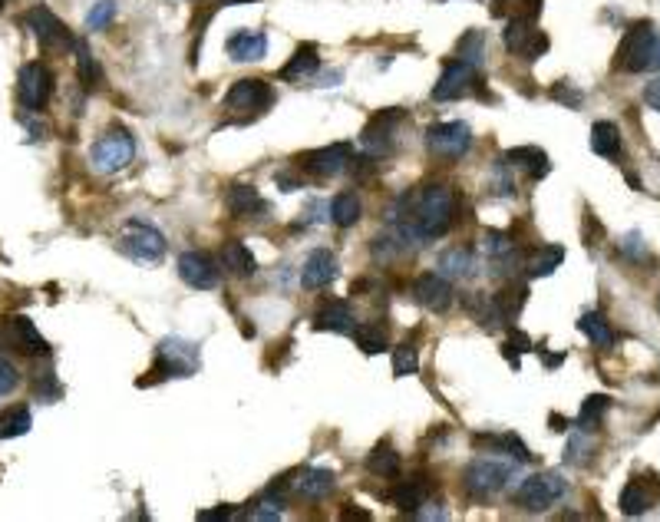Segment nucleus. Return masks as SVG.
<instances>
[{
	"label": "nucleus",
	"mask_w": 660,
	"mask_h": 522,
	"mask_svg": "<svg viewBox=\"0 0 660 522\" xmlns=\"http://www.w3.org/2000/svg\"><path fill=\"white\" fill-rule=\"evenodd\" d=\"M73 50H77L79 79H83V83H87V87H99V79H103V73H99V67H96L93 53L87 50V44H73Z\"/></svg>",
	"instance_id": "a19ab883"
},
{
	"label": "nucleus",
	"mask_w": 660,
	"mask_h": 522,
	"mask_svg": "<svg viewBox=\"0 0 660 522\" xmlns=\"http://www.w3.org/2000/svg\"><path fill=\"white\" fill-rule=\"evenodd\" d=\"M611 407V397H604V393H598V397H588L582 407V413H578V427L582 430H598L601 420H604V413H608Z\"/></svg>",
	"instance_id": "4c0bfd02"
},
{
	"label": "nucleus",
	"mask_w": 660,
	"mask_h": 522,
	"mask_svg": "<svg viewBox=\"0 0 660 522\" xmlns=\"http://www.w3.org/2000/svg\"><path fill=\"white\" fill-rule=\"evenodd\" d=\"M591 453H594V444L588 440V430L574 427V433L568 436V446H565V463L582 466V463H588Z\"/></svg>",
	"instance_id": "58836bf2"
},
{
	"label": "nucleus",
	"mask_w": 660,
	"mask_h": 522,
	"mask_svg": "<svg viewBox=\"0 0 660 522\" xmlns=\"http://www.w3.org/2000/svg\"><path fill=\"white\" fill-rule=\"evenodd\" d=\"M225 205L235 218H248L254 212H268V202L261 199L254 185H232L225 192Z\"/></svg>",
	"instance_id": "5701e85b"
},
{
	"label": "nucleus",
	"mask_w": 660,
	"mask_h": 522,
	"mask_svg": "<svg viewBox=\"0 0 660 522\" xmlns=\"http://www.w3.org/2000/svg\"><path fill=\"white\" fill-rule=\"evenodd\" d=\"M657 496H660V479L654 476V473H647V476H641V479H631L624 486V493H621V513H627V516L647 513Z\"/></svg>",
	"instance_id": "f3484780"
},
{
	"label": "nucleus",
	"mask_w": 660,
	"mask_h": 522,
	"mask_svg": "<svg viewBox=\"0 0 660 522\" xmlns=\"http://www.w3.org/2000/svg\"><path fill=\"white\" fill-rule=\"evenodd\" d=\"M314 328H317V331H337V334L354 331V308H350L347 301H327V305L317 311V318H314Z\"/></svg>",
	"instance_id": "412c9836"
},
{
	"label": "nucleus",
	"mask_w": 660,
	"mask_h": 522,
	"mask_svg": "<svg viewBox=\"0 0 660 522\" xmlns=\"http://www.w3.org/2000/svg\"><path fill=\"white\" fill-rule=\"evenodd\" d=\"M281 516V499L274 503V499H264V503L254 509V519H278Z\"/></svg>",
	"instance_id": "8fccbe9b"
},
{
	"label": "nucleus",
	"mask_w": 660,
	"mask_h": 522,
	"mask_svg": "<svg viewBox=\"0 0 660 522\" xmlns=\"http://www.w3.org/2000/svg\"><path fill=\"white\" fill-rule=\"evenodd\" d=\"M552 96H555L558 103H568V106H582V93L574 87H565V83H558L555 89H552Z\"/></svg>",
	"instance_id": "09e8293b"
},
{
	"label": "nucleus",
	"mask_w": 660,
	"mask_h": 522,
	"mask_svg": "<svg viewBox=\"0 0 660 522\" xmlns=\"http://www.w3.org/2000/svg\"><path fill=\"white\" fill-rule=\"evenodd\" d=\"M479 93V73L476 67L462 60H452L443 67V77L436 79L433 87V99L439 103H449V99H462V96H472Z\"/></svg>",
	"instance_id": "f8f14e48"
},
{
	"label": "nucleus",
	"mask_w": 660,
	"mask_h": 522,
	"mask_svg": "<svg viewBox=\"0 0 660 522\" xmlns=\"http://www.w3.org/2000/svg\"><path fill=\"white\" fill-rule=\"evenodd\" d=\"M366 470L374 476H400V453L393 450L390 444H380L370 456H366Z\"/></svg>",
	"instance_id": "2f4dec72"
},
{
	"label": "nucleus",
	"mask_w": 660,
	"mask_h": 522,
	"mask_svg": "<svg viewBox=\"0 0 660 522\" xmlns=\"http://www.w3.org/2000/svg\"><path fill=\"white\" fill-rule=\"evenodd\" d=\"M578 331H582L584 338L594 340V348H614V331H611L608 321H604L601 314H582Z\"/></svg>",
	"instance_id": "72a5a7b5"
},
{
	"label": "nucleus",
	"mask_w": 660,
	"mask_h": 522,
	"mask_svg": "<svg viewBox=\"0 0 660 522\" xmlns=\"http://www.w3.org/2000/svg\"><path fill=\"white\" fill-rule=\"evenodd\" d=\"M222 265H225L232 275H238V278L254 275V255L248 252L242 242H225V248H222Z\"/></svg>",
	"instance_id": "c756f323"
},
{
	"label": "nucleus",
	"mask_w": 660,
	"mask_h": 522,
	"mask_svg": "<svg viewBox=\"0 0 660 522\" xmlns=\"http://www.w3.org/2000/svg\"><path fill=\"white\" fill-rule=\"evenodd\" d=\"M426 146L443 159H462L472 146V132L466 122H436L426 130Z\"/></svg>",
	"instance_id": "9b49d317"
},
{
	"label": "nucleus",
	"mask_w": 660,
	"mask_h": 522,
	"mask_svg": "<svg viewBox=\"0 0 660 522\" xmlns=\"http://www.w3.org/2000/svg\"><path fill=\"white\" fill-rule=\"evenodd\" d=\"M17 93H20V103H24L30 113H40L53 96V73L46 70L40 60L24 63L17 77Z\"/></svg>",
	"instance_id": "6e6552de"
},
{
	"label": "nucleus",
	"mask_w": 660,
	"mask_h": 522,
	"mask_svg": "<svg viewBox=\"0 0 660 522\" xmlns=\"http://www.w3.org/2000/svg\"><path fill=\"white\" fill-rule=\"evenodd\" d=\"M486 252H489V258H505V255L512 252V238L505 235V232H486Z\"/></svg>",
	"instance_id": "a18cd8bd"
},
{
	"label": "nucleus",
	"mask_w": 660,
	"mask_h": 522,
	"mask_svg": "<svg viewBox=\"0 0 660 522\" xmlns=\"http://www.w3.org/2000/svg\"><path fill=\"white\" fill-rule=\"evenodd\" d=\"M562 261H565V248H562V245H541L539 252H535V258H529L525 268H529V278H545Z\"/></svg>",
	"instance_id": "7c9ffc66"
},
{
	"label": "nucleus",
	"mask_w": 660,
	"mask_h": 522,
	"mask_svg": "<svg viewBox=\"0 0 660 522\" xmlns=\"http://www.w3.org/2000/svg\"><path fill=\"white\" fill-rule=\"evenodd\" d=\"M119 248L129 258L152 265V261H159L165 255V238L156 225H149L146 218H129L119 232Z\"/></svg>",
	"instance_id": "f03ea898"
},
{
	"label": "nucleus",
	"mask_w": 660,
	"mask_h": 522,
	"mask_svg": "<svg viewBox=\"0 0 660 522\" xmlns=\"http://www.w3.org/2000/svg\"><path fill=\"white\" fill-rule=\"evenodd\" d=\"M0 7H4V0H0Z\"/></svg>",
	"instance_id": "4d7b16f0"
},
{
	"label": "nucleus",
	"mask_w": 660,
	"mask_h": 522,
	"mask_svg": "<svg viewBox=\"0 0 660 522\" xmlns=\"http://www.w3.org/2000/svg\"><path fill=\"white\" fill-rule=\"evenodd\" d=\"M472 268H476V258H472L469 248H449V252L439 255L436 261V271L443 278H469Z\"/></svg>",
	"instance_id": "bb28decb"
},
{
	"label": "nucleus",
	"mask_w": 660,
	"mask_h": 522,
	"mask_svg": "<svg viewBox=\"0 0 660 522\" xmlns=\"http://www.w3.org/2000/svg\"><path fill=\"white\" fill-rule=\"evenodd\" d=\"M552 423H555V427H552V430H568V423H565V420H562V417H558V413H552Z\"/></svg>",
	"instance_id": "5fc2aeb1"
},
{
	"label": "nucleus",
	"mask_w": 660,
	"mask_h": 522,
	"mask_svg": "<svg viewBox=\"0 0 660 522\" xmlns=\"http://www.w3.org/2000/svg\"><path fill=\"white\" fill-rule=\"evenodd\" d=\"M591 149L604 159H617L621 156V149H624V142H621V130L608 120L594 122V126H591Z\"/></svg>",
	"instance_id": "a878e982"
},
{
	"label": "nucleus",
	"mask_w": 660,
	"mask_h": 522,
	"mask_svg": "<svg viewBox=\"0 0 660 522\" xmlns=\"http://www.w3.org/2000/svg\"><path fill=\"white\" fill-rule=\"evenodd\" d=\"M647 70H660V37H657V44H654V50H651V63H647Z\"/></svg>",
	"instance_id": "603ef678"
},
{
	"label": "nucleus",
	"mask_w": 660,
	"mask_h": 522,
	"mask_svg": "<svg viewBox=\"0 0 660 522\" xmlns=\"http://www.w3.org/2000/svg\"><path fill=\"white\" fill-rule=\"evenodd\" d=\"M330 218H334L340 228L356 225V222H360V199L350 195V192H340L337 199H334V205H330Z\"/></svg>",
	"instance_id": "e433bc0d"
},
{
	"label": "nucleus",
	"mask_w": 660,
	"mask_h": 522,
	"mask_svg": "<svg viewBox=\"0 0 660 522\" xmlns=\"http://www.w3.org/2000/svg\"><path fill=\"white\" fill-rule=\"evenodd\" d=\"M419 371V357L413 344H400V348H393V374L397 377H413Z\"/></svg>",
	"instance_id": "ea45409f"
},
{
	"label": "nucleus",
	"mask_w": 660,
	"mask_h": 522,
	"mask_svg": "<svg viewBox=\"0 0 660 522\" xmlns=\"http://www.w3.org/2000/svg\"><path fill=\"white\" fill-rule=\"evenodd\" d=\"M621 252H624L627 258H644V255H647V248H644L641 235H637V232H631V235L621 242Z\"/></svg>",
	"instance_id": "de8ad7c7"
},
{
	"label": "nucleus",
	"mask_w": 660,
	"mask_h": 522,
	"mask_svg": "<svg viewBox=\"0 0 660 522\" xmlns=\"http://www.w3.org/2000/svg\"><path fill=\"white\" fill-rule=\"evenodd\" d=\"M317 67H321V57H317V47L314 44H304L297 47V53L287 60V67L281 70V79H307L317 73Z\"/></svg>",
	"instance_id": "c85d7f7f"
},
{
	"label": "nucleus",
	"mask_w": 660,
	"mask_h": 522,
	"mask_svg": "<svg viewBox=\"0 0 660 522\" xmlns=\"http://www.w3.org/2000/svg\"><path fill=\"white\" fill-rule=\"evenodd\" d=\"M400 248H407V245L400 242V238L393 235H376L374 238V258L376 261H390V258H397V255H400Z\"/></svg>",
	"instance_id": "c03bdc74"
},
{
	"label": "nucleus",
	"mask_w": 660,
	"mask_h": 522,
	"mask_svg": "<svg viewBox=\"0 0 660 522\" xmlns=\"http://www.w3.org/2000/svg\"><path fill=\"white\" fill-rule=\"evenodd\" d=\"M116 17V4L113 0H99V4H93V10L87 14V30H103V26H109Z\"/></svg>",
	"instance_id": "37998d69"
},
{
	"label": "nucleus",
	"mask_w": 660,
	"mask_h": 522,
	"mask_svg": "<svg viewBox=\"0 0 660 522\" xmlns=\"http://www.w3.org/2000/svg\"><path fill=\"white\" fill-rule=\"evenodd\" d=\"M350 162H354V156H350L347 142H334V146L314 149V152L301 156V166H304L311 175H321V179H327V175H340Z\"/></svg>",
	"instance_id": "2eb2a0df"
},
{
	"label": "nucleus",
	"mask_w": 660,
	"mask_h": 522,
	"mask_svg": "<svg viewBox=\"0 0 660 522\" xmlns=\"http://www.w3.org/2000/svg\"><path fill=\"white\" fill-rule=\"evenodd\" d=\"M519 476V460H499V456H476L462 473V486L476 499L495 496Z\"/></svg>",
	"instance_id": "f257e3e1"
},
{
	"label": "nucleus",
	"mask_w": 660,
	"mask_h": 522,
	"mask_svg": "<svg viewBox=\"0 0 660 522\" xmlns=\"http://www.w3.org/2000/svg\"><path fill=\"white\" fill-rule=\"evenodd\" d=\"M274 93L264 79H238L235 87L225 93V110L232 113H261V110H268Z\"/></svg>",
	"instance_id": "ddd939ff"
},
{
	"label": "nucleus",
	"mask_w": 660,
	"mask_h": 522,
	"mask_svg": "<svg viewBox=\"0 0 660 522\" xmlns=\"http://www.w3.org/2000/svg\"><path fill=\"white\" fill-rule=\"evenodd\" d=\"M334 278H337V258L334 255L324 252V248L307 255L304 268H301V285L314 291V287H327Z\"/></svg>",
	"instance_id": "6ab92c4d"
},
{
	"label": "nucleus",
	"mask_w": 660,
	"mask_h": 522,
	"mask_svg": "<svg viewBox=\"0 0 660 522\" xmlns=\"http://www.w3.org/2000/svg\"><path fill=\"white\" fill-rule=\"evenodd\" d=\"M568 493V479H562V473H535L515 489V503L531 509V513H541L548 506H555L558 499Z\"/></svg>",
	"instance_id": "39448f33"
},
{
	"label": "nucleus",
	"mask_w": 660,
	"mask_h": 522,
	"mask_svg": "<svg viewBox=\"0 0 660 522\" xmlns=\"http://www.w3.org/2000/svg\"><path fill=\"white\" fill-rule=\"evenodd\" d=\"M228 509H215V513H199V519H228Z\"/></svg>",
	"instance_id": "864d4df0"
},
{
	"label": "nucleus",
	"mask_w": 660,
	"mask_h": 522,
	"mask_svg": "<svg viewBox=\"0 0 660 522\" xmlns=\"http://www.w3.org/2000/svg\"><path fill=\"white\" fill-rule=\"evenodd\" d=\"M34 391L40 393V401H53V397H60V383H57V377H53V367L50 364H44V371L36 367Z\"/></svg>",
	"instance_id": "79ce46f5"
},
{
	"label": "nucleus",
	"mask_w": 660,
	"mask_h": 522,
	"mask_svg": "<svg viewBox=\"0 0 660 522\" xmlns=\"http://www.w3.org/2000/svg\"><path fill=\"white\" fill-rule=\"evenodd\" d=\"M20 383V374H17V367L10 364L7 357H0V393H10L14 387Z\"/></svg>",
	"instance_id": "49530a36"
},
{
	"label": "nucleus",
	"mask_w": 660,
	"mask_h": 522,
	"mask_svg": "<svg viewBox=\"0 0 660 522\" xmlns=\"http://www.w3.org/2000/svg\"><path fill=\"white\" fill-rule=\"evenodd\" d=\"M24 20H26V26L34 30V37L40 40V47H44V50L60 53V50H67V47L77 44V40L70 37V30L63 26V20L57 17L50 7H44V4H36V7L26 10Z\"/></svg>",
	"instance_id": "0eeeda50"
},
{
	"label": "nucleus",
	"mask_w": 660,
	"mask_h": 522,
	"mask_svg": "<svg viewBox=\"0 0 660 522\" xmlns=\"http://www.w3.org/2000/svg\"><path fill=\"white\" fill-rule=\"evenodd\" d=\"M132 156H136V142H132V136L126 130H109L89 149V162H93L96 172L103 175L126 169L132 162Z\"/></svg>",
	"instance_id": "20e7f679"
},
{
	"label": "nucleus",
	"mask_w": 660,
	"mask_h": 522,
	"mask_svg": "<svg viewBox=\"0 0 660 522\" xmlns=\"http://www.w3.org/2000/svg\"><path fill=\"white\" fill-rule=\"evenodd\" d=\"M476 446H489L492 453H505L509 460H519V463H529V460H531L529 446L521 444V440H519L515 433H499V436L479 433V436H476Z\"/></svg>",
	"instance_id": "cd10ccee"
},
{
	"label": "nucleus",
	"mask_w": 660,
	"mask_h": 522,
	"mask_svg": "<svg viewBox=\"0 0 660 522\" xmlns=\"http://www.w3.org/2000/svg\"><path fill=\"white\" fill-rule=\"evenodd\" d=\"M505 166L512 169H521V172H529L531 179H541V175H548V156L541 152L539 146H519V149H509L502 156Z\"/></svg>",
	"instance_id": "4be33fe9"
},
{
	"label": "nucleus",
	"mask_w": 660,
	"mask_h": 522,
	"mask_svg": "<svg viewBox=\"0 0 660 522\" xmlns=\"http://www.w3.org/2000/svg\"><path fill=\"white\" fill-rule=\"evenodd\" d=\"M390 499H393L397 509L417 516L419 509L426 506V499H429V483H426V479H409V483H400V486L390 493Z\"/></svg>",
	"instance_id": "b1692460"
},
{
	"label": "nucleus",
	"mask_w": 660,
	"mask_h": 522,
	"mask_svg": "<svg viewBox=\"0 0 660 522\" xmlns=\"http://www.w3.org/2000/svg\"><path fill=\"white\" fill-rule=\"evenodd\" d=\"M218 261L205 252H182L179 255V278L185 281L189 287H199V291H209V287L218 285Z\"/></svg>",
	"instance_id": "4468645a"
},
{
	"label": "nucleus",
	"mask_w": 660,
	"mask_h": 522,
	"mask_svg": "<svg viewBox=\"0 0 660 522\" xmlns=\"http://www.w3.org/2000/svg\"><path fill=\"white\" fill-rule=\"evenodd\" d=\"M644 103L651 106V110H657L660 113V77L657 79H651L647 87H644Z\"/></svg>",
	"instance_id": "3c124183"
},
{
	"label": "nucleus",
	"mask_w": 660,
	"mask_h": 522,
	"mask_svg": "<svg viewBox=\"0 0 660 522\" xmlns=\"http://www.w3.org/2000/svg\"><path fill=\"white\" fill-rule=\"evenodd\" d=\"M218 4H225V7H235V4H252V0H218Z\"/></svg>",
	"instance_id": "6e6d98bb"
},
{
	"label": "nucleus",
	"mask_w": 660,
	"mask_h": 522,
	"mask_svg": "<svg viewBox=\"0 0 660 522\" xmlns=\"http://www.w3.org/2000/svg\"><path fill=\"white\" fill-rule=\"evenodd\" d=\"M505 50L521 57V60H539L548 50V37L535 26V17H509L505 24Z\"/></svg>",
	"instance_id": "423d86ee"
},
{
	"label": "nucleus",
	"mask_w": 660,
	"mask_h": 522,
	"mask_svg": "<svg viewBox=\"0 0 660 522\" xmlns=\"http://www.w3.org/2000/svg\"><path fill=\"white\" fill-rule=\"evenodd\" d=\"M7 344L10 348H17L20 354H46V340L40 338V331L34 328V321L30 318H24V314H17V318H10L7 321Z\"/></svg>",
	"instance_id": "a211bd4d"
},
{
	"label": "nucleus",
	"mask_w": 660,
	"mask_h": 522,
	"mask_svg": "<svg viewBox=\"0 0 660 522\" xmlns=\"http://www.w3.org/2000/svg\"><path fill=\"white\" fill-rule=\"evenodd\" d=\"M413 298H417L426 311H446V308L452 305V285L439 271H429V275H419L417 278Z\"/></svg>",
	"instance_id": "dca6fc26"
},
{
	"label": "nucleus",
	"mask_w": 660,
	"mask_h": 522,
	"mask_svg": "<svg viewBox=\"0 0 660 522\" xmlns=\"http://www.w3.org/2000/svg\"><path fill=\"white\" fill-rule=\"evenodd\" d=\"M334 483H337V479H334V473L330 470H324V466H311V470H304L301 476L294 479V489L307 499H324V496H330Z\"/></svg>",
	"instance_id": "393cba45"
},
{
	"label": "nucleus",
	"mask_w": 660,
	"mask_h": 522,
	"mask_svg": "<svg viewBox=\"0 0 660 522\" xmlns=\"http://www.w3.org/2000/svg\"><path fill=\"white\" fill-rule=\"evenodd\" d=\"M354 340L364 354H380V350H387V328L380 321H366L354 328Z\"/></svg>",
	"instance_id": "473e14b6"
},
{
	"label": "nucleus",
	"mask_w": 660,
	"mask_h": 522,
	"mask_svg": "<svg viewBox=\"0 0 660 522\" xmlns=\"http://www.w3.org/2000/svg\"><path fill=\"white\" fill-rule=\"evenodd\" d=\"M34 427V417H30V410L26 407H14L7 410L4 417H0V440H14V436H24L30 433Z\"/></svg>",
	"instance_id": "c9c22d12"
},
{
	"label": "nucleus",
	"mask_w": 660,
	"mask_h": 522,
	"mask_svg": "<svg viewBox=\"0 0 660 522\" xmlns=\"http://www.w3.org/2000/svg\"><path fill=\"white\" fill-rule=\"evenodd\" d=\"M654 44H657V30H654V24H647V20H644V24H634L624 34L621 47H617L614 70L644 73V70H647V63H651Z\"/></svg>",
	"instance_id": "7ed1b4c3"
},
{
	"label": "nucleus",
	"mask_w": 660,
	"mask_h": 522,
	"mask_svg": "<svg viewBox=\"0 0 660 522\" xmlns=\"http://www.w3.org/2000/svg\"><path fill=\"white\" fill-rule=\"evenodd\" d=\"M403 122L400 110H383L374 120L366 122V130L360 132V146H364L366 156H390L393 146H397V126Z\"/></svg>",
	"instance_id": "1a4fd4ad"
},
{
	"label": "nucleus",
	"mask_w": 660,
	"mask_h": 522,
	"mask_svg": "<svg viewBox=\"0 0 660 522\" xmlns=\"http://www.w3.org/2000/svg\"><path fill=\"white\" fill-rule=\"evenodd\" d=\"M199 367V348L182 338H165L159 344L156 374L159 377H191Z\"/></svg>",
	"instance_id": "9d476101"
},
{
	"label": "nucleus",
	"mask_w": 660,
	"mask_h": 522,
	"mask_svg": "<svg viewBox=\"0 0 660 522\" xmlns=\"http://www.w3.org/2000/svg\"><path fill=\"white\" fill-rule=\"evenodd\" d=\"M482 57H486V34L482 30H469L462 37L459 47H456V60L469 63V67H482Z\"/></svg>",
	"instance_id": "f704fd0d"
},
{
	"label": "nucleus",
	"mask_w": 660,
	"mask_h": 522,
	"mask_svg": "<svg viewBox=\"0 0 660 522\" xmlns=\"http://www.w3.org/2000/svg\"><path fill=\"white\" fill-rule=\"evenodd\" d=\"M228 53L235 63H252V60H264L268 53V37L261 30H238L235 37H228Z\"/></svg>",
	"instance_id": "aec40b11"
}]
</instances>
